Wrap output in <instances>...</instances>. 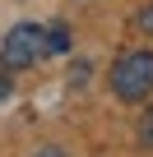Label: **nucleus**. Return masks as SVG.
<instances>
[{"label": "nucleus", "mask_w": 153, "mask_h": 157, "mask_svg": "<svg viewBox=\"0 0 153 157\" xmlns=\"http://www.w3.org/2000/svg\"><path fill=\"white\" fill-rule=\"evenodd\" d=\"M111 93L121 102H144L153 93V51H125L111 65Z\"/></svg>", "instance_id": "nucleus-1"}, {"label": "nucleus", "mask_w": 153, "mask_h": 157, "mask_svg": "<svg viewBox=\"0 0 153 157\" xmlns=\"http://www.w3.org/2000/svg\"><path fill=\"white\" fill-rule=\"evenodd\" d=\"M42 51H46V33L37 23H19V28H10L5 46H0V60H5V69H28Z\"/></svg>", "instance_id": "nucleus-2"}, {"label": "nucleus", "mask_w": 153, "mask_h": 157, "mask_svg": "<svg viewBox=\"0 0 153 157\" xmlns=\"http://www.w3.org/2000/svg\"><path fill=\"white\" fill-rule=\"evenodd\" d=\"M46 51H56V56H65V51H70V28H60V23H56V28L46 33Z\"/></svg>", "instance_id": "nucleus-3"}, {"label": "nucleus", "mask_w": 153, "mask_h": 157, "mask_svg": "<svg viewBox=\"0 0 153 157\" xmlns=\"http://www.w3.org/2000/svg\"><path fill=\"white\" fill-rule=\"evenodd\" d=\"M139 143L153 148V111H144V120H139Z\"/></svg>", "instance_id": "nucleus-4"}, {"label": "nucleus", "mask_w": 153, "mask_h": 157, "mask_svg": "<svg viewBox=\"0 0 153 157\" xmlns=\"http://www.w3.org/2000/svg\"><path fill=\"white\" fill-rule=\"evenodd\" d=\"M139 28L153 37V5H144V10H139Z\"/></svg>", "instance_id": "nucleus-5"}, {"label": "nucleus", "mask_w": 153, "mask_h": 157, "mask_svg": "<svg viewBox=\"0 0 153 157\" xmlns=\"http://www.w3.org/2000/svg\"><path fill=\"white\" fill-rule=\"evenodd\" d=\"M37 157H60V152H56V148H42V152H37Z\"/></svg>", "instance_id": "nucleus-6"}]
</instances>
